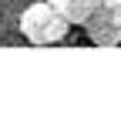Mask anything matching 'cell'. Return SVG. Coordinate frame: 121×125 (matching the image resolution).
<instances>
[{
    "label": "cell",
    "mask_w": 121,
    "mask_h": 125,
    "mask_svg": "<svg viewBox=\"0 0 121 125\" xmlns=\"http://www.w3.org/2000/svg\"><path fill=\"white\" fill-rule=\"evenodd\" d=\"M71 27H74V24L67 21L51 0H37V3L24 7V14H20V34H24V41L34 44V47L60 44L67 37Z\"/></svg>",
    "instance_id": "cell-1"
},
{
    "label": "cell",
    "mask_w": 121,
    "mask_h": 125,
    "mask_svg": "<svg viewBox=\"0 0 121 125\" xmlns=\"http://www.w3.org/2000/svg\"><path fill=\"white\" fill-rule=\"evenodd\" d=\"M81 27L94 47H118L121 44V0H101L98 10Z\"/></svg>",
    "instance_id": "cell-2"
},
{
    "label": "cell",
    "mask_w": 121,
    "mask_h": 125,
    "mask_svg": "<svg viewBox=\"0 0 121 125\" xmlns=\"http://www.w3.org/2000/svg\"><path fill=\"white\" fill-rule=\"evenodd\" d=\"M51 3H54V7H57L71 24H84L94 10H98L101 0H51Z\"/></svg>",
    "instance_id": "cell-3"
}]
</instances>
